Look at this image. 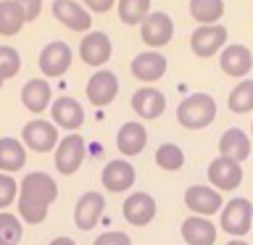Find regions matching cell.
<instances>
[{
    "mask_svg": "<svg viewBox=\"0 0 253 245\" xmlns=\"http://www.w3.org/2000/svg\"><path fill=\"white\" fill-rule=\"evenodd\" d=\"M185 205L198 216H211L224 208V201L219 190H213L211 185H193L185 193Z\"/></svg>",
    "mask_w": 253,
    "mask_h": 245,
    "instance_id": "cell-7",
    "label": "cell"
},
{
    "mask_svg": "<svg viewBox=\"0 0 253 245\" xmlns=\"http://www.w3.org/2000/svg\"><path fill=\"white\" fill-rule=\"evenodd\" d=\"M84 140L79 134H66L63 140H58L55 145V169H58L63 177L74 174L84 161Z\"/></svg>",
    "mask_w": 253,
    "mask_h": 245,
    "instance_id": "cell-4",
    "label": "cell"
},
{
    "mask_svg": "<svg viewBox=\"0 0 253 245\" xmlns=\"http://www.w3.org/2000/svg\"><path fill=\"white\" fill-rule=\"evenodd\" d=\"M19 195V182L11 174H0V208H8Z\"/></svg>",
    "mask_w": 253,
    "mask_h": 245,
    "instance_id": "cell-33",
    "label": "cell"
},
{
    "mask_svg": "<svg viewBox=\"0 0 253 245\" xmlns=\"http://www.w3.org/2000/svg\"><path fill=\"white\" fill-rule=\"evenodd\" d=\"M119 92V79L114 71H95L87 82V100L92 106H108Z\"/></svg>",
    "mask_w": 253,
    "mask_h": 245,
    "instance_id": "cell-10",
    "label": "cell"
},
{
    "mask_svg": "<svg viewBox=\"0 0 253 245\" xmlns=\"http://www.w3.org/2000/svg\"><path fill=\"white\" fill-rule=\"evenodd\" d=\"M0 245H11V243H5V240H0Z\"/></svg>",
    "mask_w": 253,
    "mask_h": 245,
    "instance_id": "cell-39",
    "label": "cell"
},
{
    "mask_svg": "<svg viewBox=\"0 0 253 245\" xmlns=\"http://www.w3.org/2000/svg\"><path fill=\"white\" fill-rule=\"evenodd\" d=\"M150 11V0H119V16H122L124 24H142V19Z\"/></svg>",
    "mask_w": 253,
    "mask_h": 245,
    "instance_id": "cell-30",
    "label": "cell"
},
{
    "mask_svg": "<svg viewBox=\"0 0 253 245\" xmlns=\"http://www.w3.org/2000/svg\"><path fill=\"white\" fill-rule=\"evenodd\" d=\"M19 66H21V58H19V50L11 45H0V79H11L19 74Z\"/></svg>",
    "mask_w": 253,
    "mask_h": 245,
    "instance_id": "cell-31",
    "label": "cell"
},
{
    "mask_svg": "<svg viewBox=\"0 0 253 245\" xmlns=\"http://www.w3.org/2000/svg\"><path fill=\"white\" fill-rule=\"evenodd\" d=\"M92 245H132V240L124 232H106V235L95 237Z\"/></svg>",
    "mask_w": 253,
    "mask_h": 245,
    "instance_id": "cell-34",
    "label": "cell"
},
{
    "mask_svg": "<svg viewBox=\"0 0 253 245\" xmlns=\"http://www.w3.org/2000/svg\"><path fill=\"white\" fill-rule=\"evenodd\" d=\"M219 153L224 158H232V161H245V158L251 156V137L245 134L243 129H227L224 134H221L219 140Z\"/></svg>",
    "mask_w": 253,
    "mask_h": 245,
    "instance_id": "cell-24",
    "label": "cell"
},
{
    "mask_svg": "<svg viewBox=\"0 0 253 245\" xmlns=\"http://www.w3.org/2000/svg\"><path fill=\"white\" fill-rule=\"evenodd\" d=\"M253 227V205L245 198H232L224 208H221V229L232 237H245Z\"/></svg>",
    "mask_w": 253,
    "mask_h": 245,
    "instance_id": "cell-3",
    "label": "cell"
},
{
    "mask_svg": "<svg viewBox=\"0 0 253 245\" xmlns=\"http://www.w3.org/2000/svg\"><path fill=\"white\" fill-rule=\"evenodd\" d=\"M145 142H148V132H145V126H142L140 122H126L122 129H119V134H116L119 153H124V156L142 153Z\"/></svg>",
    "mask_w": 253,
    "mask_h": 245,
    "instance_id": "cell-23",
    "label": "cell"
},
{
    "mask_svg": "<svg viewBox=\"0 0 253 245\" xmlns=\"http://www.w3.org/2000/svg\"><path fill=\"white\" fill-rule=\"evenodd\" d=\"M114 3H116V0H84V5H90L92 11H98V13H106Z\"/></svg>",
    "mask_w": 253,
    "mask_h": 245,
    "instance_id": "cell-36",
    "label": "cell"
},
{
    "mask_svg": "<svg viewBox=\"0 0 253 245\" xmlns=\"http://www.w3.org/2000/svg\"><path fill=\"white\" fill-rule=\"evenodd\" d=\"M71 66V47L66 42H50L40 53V69L45 77H61Z\"/></svg>",
    "mask_w": 253,
    "mask_h": 245,
    "instance_id": "cell-12",
    "label": "cell"
},
{
    "mask_svg": "<svg viewBox=\"0 0 253 245\" xmlns=\"http://www.w3.org/2000/svg\"><path fill=\"white\" fill-rule=\"evenodd\" d=\"M50 245H77V243L71 240V237H55V240H53Z\"/></svg>",
    "mask_w": 253,
    "mask_h": 245,
    "instance_id": "cell-37",
    "label": "cell"
},
{
    "mask_svg": "<svg viewBox=\"0 0 253 245\" xmlns=\"http://www.w3.org/2000/svg\"><path fill=\"white\" fill-rule=\"evenodd\" d=\"M216 119V100L206 92H193L179 103L177 108V122L185 129H203Z\"/></svg>",
    "mask_w": 253,
    "mask_h": 245,
    "instance_id": "cell-2",
    "label": "cell"
},
{
    "mask_svg": "<svg viewBox=\"0 0 253 245\" xmlns=\"http://www.w3.org/2000/svg\"><path fill=\"white\" fill-rule=\"evenodd\" d=\"M100 179H103L108 193H126L134 185V166L126 163L124 158H116V161L106 163Z\"/></svg>",
    "mask_w": 253,
    "mask_h": 245,
    "instance_id": "cell-17",
    "label": "cell"
},
{
    "mask_svg": "<svg viewBox=\"0 0 253 245\" xmlns=\"http://www.w3.org/2000/svg\"><path fill=\"white\" fill-rule=\"evenodd\" d=\"M140 35L145 40V45L150 47H161L171 40L174 35V24L166 13H148L140 24Z\"/></svg>",
    "mask_w": 253,
    "mask_h": 245,
    "instance_id": "cell-9",
    "label": "cell"
},
{
    "mask_svg": "<svg viewBox=\"0 0 253 245\" xmlns=\"http://www.w3.org/2000/svg\"><path fill=\"white\" fill-rule=\"evenodd\" d=\"M58 198V185L50 174L32 171L21 179V198H19V216L27 224H40L47 216L50 203Z\"/></svg>",
    "mask_w": 253,
    "mask_h": 245,
    "instance_id": "cell-1",
    "label": "cell"
},
{
    "mask_svg": "<svg viewBox=\"0 0 253 245\" xmlns=\"http://www.w3.org/2000/svg\"><path fill=\"white\" fill-rule=\"evenodd\" d=\"M219 63H221V71H224V74L243 79L253 66V53L245 45H227L219 55Z\"/></svg>",
    "mask_w": 253,
    "mask_h": 245,
    "instance_id": "cell-15",
    "label": "cell"
},
{
    "mask_svg": "<svg viewBox=\"0 0 253 245\" xmlns=\"http://www.w3.org/2000/svg\"><path fill=\"white\" fill-rule=\"evenodd\" d=\"M50 116H53V124L55 126H63V129H79L84 122V111L82 106H79V100L74 98H58V100H53V106H50Z\"/></svg>",
    "mask_w": 253,
    "mask_h": 245,
    "instance_id": "cell-16",
    "label": "cell"
},
{
    "mask_svg": "<svg viewBox=\"0 0 253 245\" xmlns=\"http://www.w3.org/2000/svg\"><path fill=\"white\" fill-rule=\"evenodd\" d=\"M53 100V90L45 79H29L21 90V103L24 108L32 111V114H42V111L50 106Z\"/></svg>",
    "mask_w": 253,
    "mask_h": 245,
    "instance_id": "cell-21",
    "label": "cell"
},
{
    "mask_svg": "<svg viewBox=\"0 0 253 245\" xmlns=\"http://www.w3.org/2000/svg\"><path fill=\"white\" fill-rule=\"evenodd\" d=\"M227 42V29L221 24H203L193 32L190 37V45H193V53L201 55V58H209V55L219 53Z\"/></svg>",
    "mask_w": 253,
    "mask_h": 245,
    "instance_id": "cell-8",
    "label": "cell"
},
{
    "mask_svg": "<svg viewBox=\"0 0 253 245\" xmlns=\"http://www.w3.org/2000/svg\"><path fill=\"white\" fill-rule=\"evenodd\" d=\"M79 55H82V61L87 66H103L108 58H111V40L108 35H103V32H90L82 45H79Z\"/></svg>",
    "mask_w": 253,
    "mask_h": 245,
    "instance_id": "cell-18",
    "label": "cell"
},
{
    "mask_svg": "<svg viewBox=\"0 0 253 245\" xmlns=\"http://www.w3.org/2000/svg\"><path fill=\"white\" fill-rule=\"evenodd\" d=\"M0 240L16 245L21 240V219L13 216V213H0Z\"/></svg>",
    "mask_w": 253,
    "mask_h": 245,
    "instance_id": "cell-32",
    "label": "cell"
},
{
    "mask_svg": "<svg viewBox=\"0 0 253 245\" xmlns=\"http://www.w3.org/2000/svg\"><path fill=\"white\" fill-rule=\"evenodd\" d=\"M156 216V201L148 193H132L124 201V219L134 227H145Z\"/></svg>",
    "mask_w": 253,
    "mask_h": 245,
    "instance_id": "cell-13",
    "label": "cell"
},
{
    "mask_svg": "<svg viewBox=\"0 0 253 245\" xmlns=\"http://www.w3.org/2000/svg\"><path fill=\"white\" fill-rule=\"evenodd\" d=\"M16 3L21 5V11H24V16H27V21H35L37 13H40V8H42V0H16Z\"/></svg>",
    "mask_w": 253,
    "mask_h": 245,
    "instance_id": "cell-35",
    "label": "cell"
},
{
    "mask_svg": "<svg viewBox=\"0 0 253 245\" xmlns=\"http://www.w3.org/2000/svg\"><path fill=\"white\" fill-rule=\"evenodd\" d=\"M53 16L63 24V27H69L74 32H87L92 27L90 13H87L79 3H74V0H55L53 3Z\"/></svg>",
    "mask_w": 253,
    "mask_h": 245,
    "instance_id": "cell-14",
    "label": "cell"
},
{
    "mask_svg": "<svg viewBox=\"0 0 253 245\" xmlns=\"http://www.w3.org/2000/svg\"><path fill=\"white\" fill-rule=\"evenodd\" d=\"M27 24L21 5L16 0H0V35L11 37L16 32H21V27Z\"/></svg>",
    "mask_w": 253,
    "mask_h": 245,
    "instance_id": "cell-26",
    "label": "cell"
},
{
    "mask_svg": "<svg viewBox=\"0 0 253 245\" xmlns=\"http://www.w3.org/2000/svg\"><path fill=\"white\" fill-rule=\"evenodd\" d=\"M132 108L140 119H148L150 122V119H158L164 114L166 98H164V92L153 90V87H142V90H137L132 95Z\"/></svg>",
    "mask_w": 253,
    "mask_h": 245,
    "instance_id": "cell-20",
    "label": "cell"
},
{
    "mask_svg": "<svg viewBox=\"0 0 253 245\" xmlns=\"http://www.w3.org/2000/svg\"><path fill=\"white\" fill-rule=\"evenodd\" d=\"M103 208H106V198L98 193H84L74 205V221L77 227L87 232V229H95V224L103 216Z\"/></svg>",
    "mask_w": 253,
    "mask_h": 245,
    "instance_id": "cell-11",
    "label": "cell"
},
{
    "mask_svg": "<svg viewBox=\"0 0 253 245\" xmlns=\"http://www.w3.org/2000/svg\"><path fill=\"white\" fill-rule=\"evenodd\" d=\"M251 132H253V126H251Z\"/></svg>",
    "mask_w": 253,
    "mask_h": 245,
    "instance_id": "cell-41",
    "label": "cell"
},
{
    "mask_svg": "<svg viewBox=\"0 0 253 245\" xmlns=\"http://www.w3.org/2000/svg\"><path fill=\"white\" fill-rule=\"evenodd\" d=\"M156 163L161 166L164 171H179L182 166H185V153H182L179 145L164 142V145L156 150Z\"/></svg>",
    "mask_w": 253,
    "mask_h": 245,
    "instance_id": "cell-29",
    "label": "cell"
},
{
    "mask_svg": "<svg viewBox=\"0 0 253 245\" xmlns=\"http://www.w3.org/2000/svg\"><path fill=\"white\" fill-rule=\"evenodd\" d=\"M0 87H3V79H0Z\"/></svg>",
    "mask_w": 253,
    "mask_h": 245,
    "instance_id": "cell-40",
    "label": "cell"
},
{
    "mask_svg": "<svg viewBox=\"0 0 253 245\" xmlns=\"http://www.w3.org/2000/svg\"><path fill=\"white\" fill-rule=\"evenodd\" d=\"M209 179H211V187L219 190V193H229V190H237L243 182V166L232 161V158H213L211 166H209Z\"/></svg>",
    "mask_w": 253,
    "mask_h": 245,
    "instance_id": "cell-5",
    "label": "cell"
},
{
    "mask_svg": "<svg viewBox=\"0 0 253 245\" xmlns=\"http://www.w3.org/2000/svg\"><path fill=\"white\" fill-rule=\"evenodd\" d=\"M24 145L37 150V153H47V150H55L58 145V129H55L53 122H45V119H35L24 126L21 132Z\"/></svg>",
    "mask_w": 253,
    "mask_h": 245,
    "instance_id": "cell-6",
    "label": "cell"
},
{
    "mask_svg": "<svg viewBox=\"0 0 253 245\" xmlns=\"http://www.w3.org/2000/svg\"><path fill=\"white\" fill-rule=\"evenodd\" d=\"M227 245H248V243H245V240H229Z\"/></svg>",
    "mask_w": 253,
    "mask_h": 245,
    "instance_id": "cell-38",
    "label": "cell"
},
{
    "mask_svg": "<svg viewBox=\"0 0 253 245\" xmlns=\"http://www.w3.org/2000/svg\"><path fill=\"white\" fill-rule=\"evenodd\" d=\"M182 237L187 245H213L216 243V227L206 216H190L182 221Z\"/></svg>",
    "mask_w": 253,
    "mask_h": 245,
    "instance_id": "cell-22",
    "label": "cell"
},
{
    "mask_svg": "<svg viewBox=\"0 0 253 245\" xmlns=\"http://www.w3.org/2000/svg\"><path fill=\"white\" fill-rule=\"evenodd\" d=\"M227 103H229V111H235V114H248V111H253V79H243L229 92Z\"/></svg>",
    "mask_w": 253,
    "mask_h": 245,
    "instance_id": "cell-28",
    "label": "cell"
},
{
    "mask_svg": "<svg viewBox=\"0 0 253 245\" xmlns=\"http://www.w3.org/2000/svg\"><path fill=\"white\" fill-rule=\"evenodd\" d=\"M24 163H27V148L16 137H0V171H21Z\"/></svg>",
    "mask_w": 253,
    "mask_h": 245,
    "instance_id": "cell-25",
    "label": "cell"
},
{
    "mask_svg": "<svg viewBox=\"0 0 253 245\" xmlns=\"http://www.w3.org/2000/svg\"><path fill=\"white\" fill-rule=\"evenodd\" d=\"M190 13L201 24H216L224 13V3L221 0H190Z\"/></svg>",
    "mask_w": 253,
    "mask_h": 245,
    "instance_id": "cell-27",
    "label": "cell"
},
{
    "mask_svg": "<svg viewBox=\"0 0 253 245\" xmlns=\"http://www.w3.org/2000/svg\"><path fill=\"white\" fill-rule=\"evenodd\" d=\"M132 74L140 79V82H156L166 74V58L156 50H145L140 55H134L132 61Z\"/></svg>",
    "mask_w": 253,
    "mask_h": 245,
    "instance_id": "cell-19",
    "label": "cell"
}]
</instances>
